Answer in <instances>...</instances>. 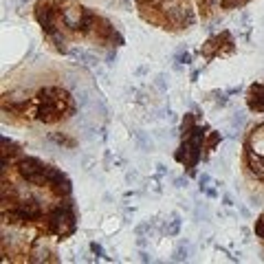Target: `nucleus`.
Returning <instances> with one entry per match:
<instances>
[{
  "mask_svg": "<svg viewBox=\"0 0 264 264\" xmlns=\"http://www.w3.org/2000/svg\"><path fill=\"white\" fill-rule=\"evenodd\" d=\"M18 172L22 179H27L29 183H44L49 176V167L42 161L33 159V156H24L18 163Z\"/></svg>",
  "mask_w": 264,
  "mask_h": 264,
  "instance_id": "1",
  "label": "nucleus"
},
{
  "mask_svg": "<svg viewBox=\"0 0 264 264\" xmlns=\"http://www.w3.org/2000/svg\"><path fill=\"white\" fill-rule=\"evenodd\" d=\"M47 181L51 183V187H53L58 194H70V181H68V176L64 174V172H60V170H55V167H49V176H47Z\"/></svg>",
  "mask_w": 264,
  "mask_h": 264,
  "instance_id": "2",
  "label": "nucleus"
},
{
  "mask_svg": "<svg viewBox=\"0 0 264 264\" xmlns=\"http://www.w3.org/2000/svg\"><path fill=\"white\" fill-rule=\"evenodd\" d=\"M13 216H16L18 220H35V218L40 216V207H38V202H33V200H24L16 207Z\"/></svg>",
  "mask_w": 264,
  "mask_h": 264,
  "instance_id": "3",
  "label": "nucleus"
},
{
  "mask_svg": "<svg viewBox=\"0 0 264 264\" xmlns=\"http://www.w3.org/2000/svg\"><path fill=\"white\" fill-rule=\"evenodd\" d=\"M247 161H249V167H251L253 174L264 179V159H262V156H258L253 150H249L247 152Z\"/></svg>",
  "mask_w": 264,
  "mask_h": 264,
  "instance_id": "4",
  "label": "nucleus"
},
{
  "mask_svg": "<svg viewBox=\"0 0 264 264\" xmlns=\"http://www.w3.org/2000/svg\"><path fill=\"white\" fill-rule=\"evenodd\" d=\"M136 143L143 148V152H150L152 150V141L148 139V134H145V132H139V134H136Z\"/></svg>",
  "mask_w": 264,
  "mask_h": 264,
  "instance_id": "5",
  "label": "nucleus"
},
{
  "mask_svg": "<svg viewBox=\"0 0 264 264\" xmlns=\"http://www.w3.org/2000/svg\"><path fill=\"white\" fill-rule=\"evenodd\" d=\"M187 251H190V242L183 240L179 245V251H174V260H185L187 258Z\"/></svg>",
  "mask_w": 264,
  "mask_h": 264,
  "instance_id": "6",
  "label": "nucleus"
},
{
  "mask_svg": "<svg viewBox=\"0 0 264 264\" xmlns=\"http://www.w3.org/2000/svg\"><path fill=\"white\" fill-rule=\"evenodd\" d=\"M231 124L236 126V128H245V126H247V115L245 113H236L231 117Z\"/></svg>",
  "mask_w": 264,
  "mask_h": 264,
  "instance_id": "7",
  "label": "nucleus"
},
{
  "mask_svg": "<svg viewBox=\"0 0 264 264\" xmlns=\"http://www.w3.org/2000/svg\"><path fill=\"white\" fill-rule=\"evenodd\" d=\"M156 88H161V90L167 88V77H165V75H159V77H156Z\"/></svg>",
  "mask_w": 264,
  "mask_h": 264,
  "instance_id": "8",
  "label": "nucleus"
},
{
  "mask_svg": "<svg viewBox=\"0 0 264 264\" xmlns=\"http://www.w3.org/2000/svg\"><path fill=\"white\" fill-rule=\"evenodd\" d=\"M218 141H220V136H218L216 132H214V134L209 136V141H207V145H209V148H216V145H218Z\"/></svg>",
  "mask_w": 264,
  "mask_h": 264,
  "instance_id": "9",
  "label": "nucleus"
},
{
  "mask_svg": "<svg viewBox=\"0 0 264 264\" xmlns=\"http://www.w3.org/2000/svg\"><path fill=\"white\" fill-rule=\"evenodd\" d=\"M192 121H194V115H187V119L185 121H183V126H181V130L183 132H185L187 128H190V126H192Z\"/></svg>",
  "mask_w": 264,
  "mask_h": 264,
  "instance_id": "10",
  "label": "nucleus"
},
{
  "mask_svg": "<svg viewBox=\"0 0 264 264\" xmlns=\"http://www.w3.org/2000/svg\"><path fill=\"white\" fill-rule=\"evenodd\" d=\"M185 183H187L185 179H179V181H174V185L179 187V190H183V187H185Z\"/></svg>",
  "mask_w": 264,
  "mask_h": 264,
  "instance_id": "11",
  "label": "nucleus"
}]
</instances>
